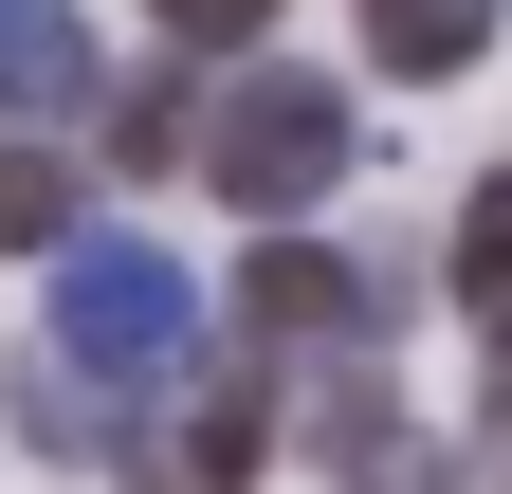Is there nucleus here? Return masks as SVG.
<instances>
[{
	"instance_id": "7",
	"label": "nucleus",
	"mask_w": 512,
	"mask_h": 494,
	"mask_svg": "<svg viewBox=\"0 0 512 494\" xmlns=\"http://www.w3.org/2000/svg\"><path fill=\"white\" fill-rule=\"evenodd\" d=\"M458 293H476V312H512V165L458 202Z\"/></svg>"
},
{
	"instance_id": "8",
	"label": "nucleus",
	"mask_w": 512,
	"mask_h": 494,
	"mask_svg": "<svg viewBox=\"0 0 512 494\" xmlns=\"http://www.w3.org/2000/svg\"><path fill=\"white\" fill-rule=\"evenodd\" d=\"M165 37H183V55H256V37H275V0H165Z\"/></svg>"
},
{
	"instance_id": "1",
	"label": "nucleus",
	"mask_w": 512,
	"mask_h": 494,
	"mask_svg": "<svg viewBox=\"0 0 512 494\" xmlns=\"http://www.w3.org/2000/svg\"><path fill=\"white\" fill-rule=\"evenodd\" d=\"M55 385L74 403H183L202 385V293L147 238H74L55 257Z\"/></svg>"
},
{
	"instance_id": "5",
	"label": "nucleus",
	"mask_w": 512,
	"mask_h": 494,
	"mask_svg": "<svg viewBox=\"0 0 512 494\" xmlns=\"http://www.w3.org/2000/svg\"><path fill=\"white\" fill-rule=\"evenodd\" d=\"M366 55H384V74H476V55H494V0H366Z\"/></svg>"
},
{
	"instance_id": "4",
	"label": "nucleus",
	"mask_w": 512,
	"mask_h": 494,
	"mask_svg": "<svg viewBox=\"0 0 512 494\" xmlns=\"http://www.w3.org/2000/svg\"><path fill=\"white\" fill-rule=\"evenodd\" d=\"M0 110H19V129L92 110V37H74V0H0Z\"/></svg>"
},
{
	"instance_id": "2",
	"label": "nucleus",
	"mask_w": 512,
	"mask_h": 494,
	"mask_svg": "<svg viewBox=\"0 0 512 494\" xmlns=\"http://www.w3.org/2000/svg\"><path fill=\"white\" fill-rule=\"evenodd\" d=\"M202 165H220V202H256V220L293 238V202H330V183H348V92H330V74H293V55H256V74L220 92Z\"/></svg>"
},
{
	"instance_id": "9",
	"label": "nucleus",
	"mask_w": 512,
	"mask_h": 494,
	"mask_svg": "<svg viewBox=\"0 0 512 494\" xmlns=\"http://www.w3.org/2000/svg\"><path fill=\"white\" fill-rule=\"evenodd\" d=\"M494 440H512V312H494Z\"/></svg>"
},
{
	"instance_id": "6",
	"label": "nucleus",
	"mask_w": 512,
	"mask_h": 494,
	"mask_svg": "<svg viewBox=\"0 0 512 494\" xmlns=\"http://www.w3.org/2000/svg\"><path fill=\"white\" fill-rule=\"evenodd\" d=\"M0 257H74V183H55L37 147L0 165Z\"/></svg>"
},
{
	"instance_id": "3",
	"label": "nucleus",
	"mask_w": 512,
	"mask_h": 494,
	"mask_svg": "<svg viewBox=\"0 0 512 494\" xmlns=\"http://www.w3.org/2000/svg\"><path fill=\"white\" fill-rule=\"evenodd\" d=\"M238 312L275 330V348H348V330H366V275H348V257H311V238H256Z\"/></svg>"
}]
</instances>
